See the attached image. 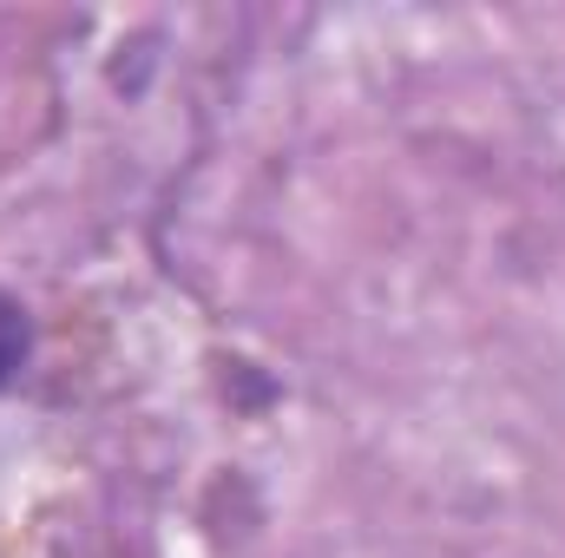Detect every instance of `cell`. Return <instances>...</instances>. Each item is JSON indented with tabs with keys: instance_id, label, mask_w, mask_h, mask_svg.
I'll use <instances>...</instances> for the list:
<instances>
[{
	"instance_id": "cell-1",
	"label": "cell",
	"mask_w": 565,
	"mask_h": 558,
	"mask_svg": "<svg viewBox=\"0 0 565 558\" xmlns=\"http://www.w3.org/2000/svg\"><path fill=\"white\" fill-rule=\"evenodd\" d=\"M26 348H33V322H26V309L0 289V388L26 368Z\"/></svg>"
}]
</instances>
